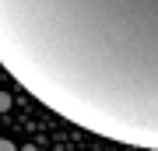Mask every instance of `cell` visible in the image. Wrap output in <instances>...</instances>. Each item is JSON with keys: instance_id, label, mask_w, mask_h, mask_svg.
<instances>
[{"instance_id": "6da1fadb", "label": "cell", "mask_w": 158, "mask_h": 151, "mask_svg": "<svg viewBox=\"0 0 158 151\" xmlns=\"http://www.w3.org/2000/svg\"><path fill=\"white\" fill-rule=\"evenodd\" d=\"M0 63L60 120L158 151V0H0Z\"/></svg>"}, {"instance_id": "7a4b0ae2", "label": "cell", "mask_w": 158, "mask_h": 151, "mask_svg": "<svg viewBox=\"0 0 158 151\" xmlns=\"http://www.w3.org/2000/svg\"><path fill=\"white\" fill-rule=\"evenodd\" d=\"M7 106H11V95H7V91H0V112H4Z\"/></svg>"}, {"instance_id": "3957f363", "label": "cell", "mask_w": 158, "mask_h": 151, "mask_svg": "<svg viewBox=\"0 0 158 151\" xmlns=\"http://www.w3.org/2000/svg\"><path fill=\"white\" fill-rule=\"evenodd\" d=\"M0 151H18V148H14V144H11L7 137H0Z\"/></svg>"}]
</instances>
